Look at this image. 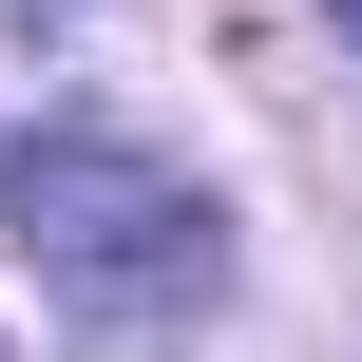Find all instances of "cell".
<instances>
[{"mask_svg":"<svg viewBox=\"0 0 362 362\" xmlns=\"http://www.w3.org/2000/svg\"><path fill=\"white\" fill-rule=\"evenodd\" d=\"M0 210H19V248L76 286V305H191L229 248H210V191L172 172V153H134V134H19L0 153Z\"/></svg>","mask_w":362,"mask_h":362,"instance_id":"1","label":"cell"},{"mask_svg":"<svg viewBox=\"0 0 362 362\" xmlns=\"http://www.w3.org/2000/svg\"><path fill=\"white\" fill-rule=\"evenodd\" d=\"M344 38H362V0H344Z\"/></svg>","mask_w":362,"mask_h":362,"instance_id":"2","label":"cell"}]
</instances>
